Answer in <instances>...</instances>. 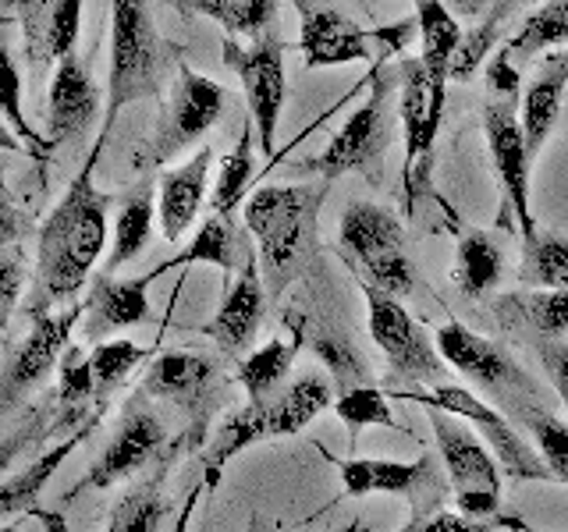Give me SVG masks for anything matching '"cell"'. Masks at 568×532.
<instances>
[{
	"label": "cell",
	"mask_w": 568,
	"mask_h": 532,
	"mask_svg": "<svg viewBox=\"0 0 568 532\" xmlns=\"http://www.w3.org/2000/svg\"><path fill=\"white\" fill-rule=\"evenodd\" d=\"M29 514H36V519H40V525H43L47 532H71L61 511H40V508H36V511H29Z\"/></svg>",
	"instance_id": "cell-49"
},
{
	"label": "cell",
	"mask_w": 568,
	"mask_h": 532,
	"mask_svg": "<svg viewBox=\"0 0 568 532\" xmlns=\"http://www.w3.org/2000/svg\"><path fill=\"white\" fill-rule=\"evenodd\" d=\"M484 135H487L497 185H501V195H505V209L511 213V221L526 242L537 235V221H532V206H529V160L532 156L523 135V121L515 114V100H501L487 93Z\"/></svg>",
	"instance_id": "cell-16"
},
{
	"label": "cell",
	"mask_w": 568,
	"mask_h": 532,
	"mask_svg": "<svg viewBox=\"0 0 568 532\" xmlns=\"http://www.w3.org/2000/svg\"><path fill=\"white\" fill-rule=\"evenodd\" d=\"M146 348L135 341H97L89 348V359H93V372H97V398L103 405H111L114 390L132 377L139 362H146Z\"/></svg>",
	"instance_id": "cell-40"
},
{
	"label": "cell",
	"mask_w": 568,
	"mask_h": 532,
	"mask_svg": "<svg viewBox=\"0 0 568 532\" xmlns=\"http://www.w3.org/2000/svg\"><path fill=\"white\" fill-rule=\"evenodd\" d=\"M331 182L316 185H263L245 200V227L256 242L266 295L284 298L298 274H306L320 248V209Z\"/></svg>",
	"instance_id": "cell-2"
},
{
	"label": "cell",
	"mask_w": 568,
	"mask_h": 532,
	"mask_svg": "<svg viewBox=\"0 0 568 532\" xmlns=\"http://www.w3.org/2000/svg\"><path fill=\"white\" fill-rule=\"evenodd\" d=\"M426 419L434 426L455 508L462 514H473V519L501 514V461H497V454L479 443L466 419L440 412V408H426Z\"/></svg>",
	"instance_id": "cell-9"
},
{
	"label": "cell",
	"mask_w": 568,
	"mask_h": 532,
	"mask_svg": "<svg viewBox=\"0 0 568 532\" xmlns=\"http://www.w3.org/2000/svg\"><path fill=\"white\" fill-rule=\"evenodd\" d=\"M434 341L444 355V362L458 369L462 377H469L476 387H484L487 395L508 401L515 412L529 401H540V380H532L505 348H497L476 330L462 324H444Z\"/></svg>",
	"instance_id": "cell-15"
},
{
	"label": "cell",
	"mask_w": 568,
	"mask_h": 532,
	"mask_svg": "<svg viewBox=\"0 0 568 532\" xmlns=\"http://www.w3.org/2000/svg\"><path fill=\"white\" fill-rule=\"evenodd\" d=\"M245 259H248V253H245V245L239 242L235 227H231V217H224V213H213V217H206L200 224L195 238L185 245V253L164 259V263L153 266V270L142 274V277L153 284L156 277H164L171 270H182V266H192V263H210V266H217V270H224L231 277L235 270H242Z\"/></svg>",
	"instance_id": "cell-26"
},
{
	"label": "cell",
	"mask_w": 568,
	"mask_h": 532,
	"mask_svg": "<svg viewBox=\"0 0 568 532\" xmlns=\"http://www.w3.org/2000/svg\"><path fill=\"white\" fill-rule=\"evenodd\" d=\"M484 82H487V93L490 96H501V100H515L519 103L523 93V75H519V64H515L505 50H497L494 58L484 68Z\"/></svg>",
	"instance_id": "cell-47"
},
{
	"label": "cell",
	"mask_w": 568,
	"mask_h": 532,
	"mask_svg": "<svg viewBox=\"0 0 568 532\" xmlns=\"http://www.w3.org/2000/svg\"><path fill=\"white\" fill-rule=\"evenodd\" d=\"M164 443H168L164 422L153 412L150 398L135 390V398L124 405V412H121L118 433L97 454L93 466L82 472L79 483L64 490V501H71V497H79L85 490H106V487L124 483V479H132L135 472L146 469L150 461L160 458Z\"/></svg>",
	"instance_id": "cell-14"
},
{
	"label": "cell",
	"mask_w": 568,
	"mask_h": 532,
	"mask_svg": "<svg viewBox=\"0 0 568 532\" xmlns=\"http://www.w3.org/2000/svg\"><path fill=\"white\" fill-rule=\"evenodd\" d=\"M515 277L523 288H568V242L561 235L537 231L532 238H526Z\"/></svg>",
	"instance_id": "cell-37"
},
{
	"label": "cell",
	"mask_w": 568,
	"mask_h": 532,
	"mask_svg": "<svg viewBox=\"0 0 568 532\" xmlns=\"http://www.w3.org/2000/svg\"><path fill=\"white\" fill-rule=\"evenodd\" d=\"M398 79H402L398 117H402V135H405L402 182H405V200L413 203V174H416L419 160H423V164L430 160L448 93H437V89H434L430 71H426L423 58H405L398 64Z\"/></svg>",
	"instance_id": "cell-19"
},
{
	"label": "cell",
	"mask_w": 568,
	"mask_h": 532,
	"mask_svg": "<svg viewBox=\"0 0 568 532\" xmlns=\"http://www.w3.org/2000/svg\"><path fill=\"white\" fill-rule=\"evenodd\" d=\"M253 132H256V121L248 117L242 124V135L235 142V150L221 160L217 182H213V195H210L213 213H224V217H231L235 206L242 203L245 188L253 185V174H256V167H253Z\"/></svg>",
	"instance_id": "cell-38"
},
{
	"label": "cell",
	"mask_w": 568,
	"mask_h": 532,
	"mask_svg": "<svg viewBox=\"0 0 568 532\" xmlns=\"http://www.w3.org/2000/svg\"><path fill=\"white\" fill-rule=\"evenodd\" d=\"M390 398H405L416 401L423 408H440V412H452L458 419L473 422L484 440L490 443V451L501 461V472L511 479V483H550V469L540 458L537 448H529L523 440V433L515 426L490 408L484 398H476L473 390L455 387V383H437V387H413V390H390Z\"/></svg>",
	"instance_id": "cell-8"
},
{
	"label": "cell",
	"mask_w": 568,
	"mask_h": 532,
	"mask_svg": "<svg viewBox=\"0 0 568 532\" xmlns=\"http://www.w3.org/2000/svg\"><path fill=\"white\" fill-rule=\"evenodd\" d=\"M306 348L302 345V337L288 330V337H274V341H266L263 348L248 351L245 359L239 362V372L235 380L245 387L248 401H263V398H274L284 377L292 372L295 366V355Z\"/></svg>",
	"instance_id": "cell-33"
},
{
	"label": "cell",
	"mask_w": 568,
	"mask_h": 532,
	"mask_svg": "<svg viewBox=\"0 0 568 532\" xmlns=\"http://www.w3.org/2000/svg\"><path fill=\"white\" fill-rule=\"evenodd\" d=\"M501 514L494 519H473V514H455V511H434V514H416L402 532H497Z\"/></svg>",
	"instance_id": "cell-44"
},
{
	"label": "cell",
	"mask_w": 568,
	"mask_h": 532,
	"mask_svg": "<svg viewBox=\"0 0 568 532\" xmlns=\"http://www.w3.org/2000/svg\"><path fill=\"white\" fill-rule=\"evenodd\" d=\"M18 25H22L26 58L43 68L75 53L82 29V0H18Z\"/></svg>",
	"instance_id": "cell-23"
},
{
	"label": "cell",
	"mask_w": 568,
	"mask_h": 532,
	"mask_svg": "<svg viewBox=\"0 0 568 532\" xmlns=\"http://www.w3.org/2000/svg\"><path fill=\"white\" fill-rule=\"evenodd\" d=\"M565 85H568V75L550 64H540L537 79L526 85L519 121H523L529 156H540L547 135L555 132L558 114H561V100H565Z\"/></svg>",
	"instance_id": "cell-32"
},
{
	"label": "cell",
	"mask_w": 568,
	"mask_h": 532,
	"mask_svg": "<svg viewBox=\"0 0 568 532\" xmlns=\"http://www.w3.org/2000/svg\"><path fill=\"white\" fill-rule=\"evenodd\" d=\"M85 316V301L82 306H71L64 313H43L32 316V327L22 337V345H14L8 351V366H4V380H0V398H4V412L18 401H26L36 387H40L53 369L61 366L64 351L71 345V330L82 324Z\"/></svg>",
	"instance_id": "cell-18"
},
{
	"label": "cell",
	"mask_w": 568,
	"mask_h": 532,
	"mask_svg": "<svg viewBox=\"0 0 568 532\" xmlns=\"http://www.w3.org/2000/svg\"><path fill=\"white\" fill-rule=\"evenodd\" d=\"M210 167H213V150L200 146L192 160L182 167H171L160 174L156 185V227L168 242H178L200 217V206L206 203L210 188Z\"/></svg>",
	"instance_id": "cell-24"
},
{
	"label": "cell",
	"mask_w": 568,
	"mask_h": 532,
	"mask_svg": "<svg viewBox=\"0 0 568 532\" xmlns=\"http://www.w3.org/2000/svg\"><path fill=\"white\" fill-rule=\"evenodd\" d=\"M537 359H540L544 377L550 380V387L558 390L561 405L568 408V341H561V337H540Z\"/></svg>",
	"instance_id": "cell-46"
},
{
	"label": "cell",
	"mask_w": 568,
	"mask_h": 532,
	"mask_svg": "<svg viewBox=\"0 0 568 532\" xmlns=\"http://www.w3.org/2000/svg\"><path fill=\"white\" fill-rule=\"evenodd\" d=\"M100 419H89L85 426H79L75 433L64 437L61 443H53V448H47L36 461H29V466L22 472H14L8 475V483H4V497H0V508H4V519H14V514H22V511H36V501H40V493L47 490L50 483V475L58 472L64 466V458L79 448V443L93 433V426Z\"/></svg>",
	"instance_id": "cell-28"
},
{
	"label": "cell",
	"mask_w": 568,
	"mask_h": 532,
	"mask_svg": "<svg viewBox=\"0 0 568 532\" xmlns=\"http://www.w3.org/2000/svg\"><path fill=\"white\" fill-rule=\"evenodd\" d=\"M298 11V50L306 68H337L352 61L387 58L405 50L408 40L419 32V18H402L384 29H363L348 14L324 4V0H292Z\"/></svg>",
	"instance_id": "cell-6"
},
{
	"label": "cell",
	"mask_w": 568,
	"mask_h": 532,
	"mask_svg": "<svg viewBox=\"0 0 568 532\" xmlns=\"http://www.w3.org/2000/svg\"><path fill=\"white\" fill-rule=\"evenodd\" d=\"M544 64L558 68V71H565V75H568V47H565V50H550V53H544Z\"/></svg>",
	"instance_id": "cell-51"
},
{
	"label": "cell",
	"mask_w": 568,
	"mask_h": 532,
	"mask_svg": "<svg viewBox=\"0 0 568 532\" xmlns=\"http://www.w3.org/2000/svg\"><path fill=\"white\" fill-rule=\"evenodd\" d=\"M501 327H526L537 337L568 334V288H523L494 298Z\"/></svg>",
	"instance_id": "cell-27"
},
{
	"label": "cell",
	"mask_w": 568,
	"mask_h": 532,
	"mask_svg": "<svg viewBox=\"0 0 568 532\" xmlns=\"http://www.w3.org/2000/svg\"><path fill=\"white\" fill-rule=\"evenodd\" d=\"M331 532H352V529H331Z\"/></svg>",
	"instance_id": "cell-54"
},
{
	"label": "cell",
	"mask_w": 568,
	"mask_h": 532,
	"mask_svg": "<svg viewBox=\"0 0 568 532\" xmlns=\"http://www.w3.org/2000/svg\"><path fill=\"white\" fill-rule=\"evenodd\" d=\"M334 380L324 377V372H306V377L292 380L284 390H277L274 398H263V401H248L239 412H231L217 433H213L210 448L200 454L203 461V490L213 493L221 487V475L227 469L231 458H239L245 448L263 440H274V437H295L302 433L306 426L327 412L334 405Z\"/></svg>",
	"instance_id": "cell-3"
},
{
	"label": "cell",
	"mask_w": 568,
	"mask_h": 532,
	"mask_svg": "<svg viewBox=\"0 0 568 532\" xmlns=\"http://www.w3.org/2000/svg\"><path fill=\"white\" fill-rule=\"evenodd\" d=\"M337 472H342V493L345 497H369V493H390L405 497L416 514H434L444 501V479L434 458L416 461H390V458H334L327 454Z\"/></svg>",
	"instance_id": "cell-17"
},
{
	"label": "cell",
	"mask_w": 568,
	"mask_h": 532,
	"mask_svg": "<svg viewBox=\"0 0 568 532\" xmlns=\"http://www.w3.org/2000/svg\"><path fill=\"white\" fill-rule=\"evenodd\" d=\"M106 142L97 139L93 153H89L85 167L71 177V185L50 209V217L40 227L36 238V277L32 291L26 298V316L53 313L64 301L75 298L89 274H93L97 259L106 248V209H111V195L97 188V160Z\"/></svg>",
	"instance_id": "cell-1"
},
{
	"label": "cell",
	"mask_w": 568,
	"mask_h": 532,
	"mask_svg": "<svg viewBox=\"0 0 568 532\" xmlns=\"http://www.w3.org/2000/svg\"><path fill=\"white\" fill-rule=\"evenodd\" d=\"M168 472H171V458L164 454L156 461L153 475H146L142 483H135L118 501L106 532H160V525H164V519L171 514V501L164 493Z\"/></svg>",
	"instance_id": "cell-31"
},
{
	"label": "cell",
	"mask_w": 568,
	"mask_h": 532,
	"mask_svg": "<svg viewBox=\"0 0 568 532\" xmlns=\"http://www.w3.org/2000/svg\"><path fill=\"white\" fill-rule=\"evenodd\" d=\"M146 288H150L146 277L118 280L114 274H100L85 295V316H82L85 341H106L111 334L150 319Z\"/></svg>",
	"instance_id": "cell-25"
},
{
	"label": "cell",
	"mask_w": 568,
	"mask_h": 532,
	"mask_svg": "<svg viewBox=\"0 0 568 532\" xmlns=\"http://www.w3.org/2000/svg\"><path fill=\"white\" fill-rule=\"evenodd\" d=\"M416 18H419V40H423V64L430 71V82L437 93H448L452 79V58L462 43V25L448 11L444 0H416Z\"/></svg>",
	"instance_id": "cell-29"
},
{
	"label": "cell",
	"mask_w": 568,
	"mask_h": 532,
	"mask_svg": "<svg viewBox=\"0 0 568 532\" xmlns=\"http://www.w3.org/2000/svg\"><path fill=\"white\" fill-rule=\"evenodd\" d=\"M337 408V419L348 426L352 437H359L366 426H384V430H398L395 416H390V405H387V395L377 387V383H363V387H352V390H342L334 401Z\"/></svg>",
	"instance_id": "cell-41"
},
{
	"label": "cell",
	"mask_w": 568,
	"mask_h": 532,
	"mask_svg": "<svg viewBox=\"0 0 568 532\" xmlns=\"http://www.w3.org/2000/svg\"><path fill=\"white\" fill-rule=\"evenodd\" d=\"M200 501V487H195L192 493H189V501H185V508H182V519H178V525H174V532H185V525H189V514H192V504Z\"/></svg>",
	"instance_id": "cell-52"
},
{
	"label": "cell",
	"mask_w": 568,
	"mask_h": 532,
	"mask_svg": "<svg viewBox=\"0 0 568 532\" xmlns=\"http://www.w3.org/2000/svg\"><path fill=\"white\" fill-rule=\"evenodd\" d=\"M366 313H369V337L381 348L387 362V390H413V387H437L448 383V362L437 348V341L426 337V330L402 306V298L384 295L363 284Z\"/></svg>",
	"instance_id": "cell-7"
},
{
	"label": "cell",
	"mask_w": 568,
	"mask_h": 532,
	"mask_svg": "<svg viewBox=\"0 0 568 532\" xmlns=\"http://www.w3.org/2000/svg\"><path fill=\"white\" fill-rule=\"evenodd\" d=\"M284 50H288V43L281 40L277 29L256 35L253 43H242L239 35H227L224 40V64L242 82V93L248 100V117L256 121V142L271 164H274V139L284 111V96H288V85H284Z\"/></svg>",
	"instance_id": "cell-11"
},
{
	"label": "cell",
	"mask_w": 568,
	"mask_h": 532,
	"mask_svg": "<svg viewBox=\"0 0 568 532\" xmlns=\"http://www.w3.org/2000/svg\"><path fill=\"white\" fill-rule=\"evenodd\" d=\"M501 277H505V253L487 231H473V235L458 242L452 280L462 295L484 298L501 284Z\"/></svg>",
	"instance_id": "cell-34"
},
{
	"label": "cell",
	"mask_w": 568,
	"mask_h": 532,
	"mask_svg": "<svg viewBox=\"0 0 568 532\" xmlns=\"http://www.w3.org/2000/svg\"><path fill=\"white\" fill-rule=\"evenodd\" d=\"M171 4L185 14L210 18L239 40H256L277 22V0H171Z\"/></svg>",
	"instance_id": "cell-35"
},
{
	"label": "cell",
	"mask_w": 568,
	"mask_h": 532,
	"mask_svg": "<svg viewBox=\"0 0 568 532\" xmlns=\"http://www.w3.org/2000/svg\"><path fill=\"white\" fill-rule=\"evenodd\" d=\"M245 532H266V519H263L260 511L248 514V525H245Z\"/></svg>",
	"instance_id": "cell-53"
},
{
	"label": "cell",
	"mask_w": 568,
	"mask_h": 532,
	"mask_svg": "<svg viewBox=\"0 0 568 532\" xmlns=\"http://www.w3.org/2000/svg\"><path fill=\"white\" fill-rule=\"evenodd\" d=\"M0 64H4V85H0V96H4V121H8V129L18 132V139L26 142V153L32 160H47L50 150H47V135H40L29 124L26 111H22V71H18L14 58H11V50L0 53Z\"/></svg>",
	"instance_id": "cell-42"
},
{
	"label": "cell",
	"mask_w": 568,
	"mask_h": 532,
	"mask_svg": "<svg viewBox=\"0 0 568 532\" xmlns=\"http://www.w3.org/2000/svg\"><path fill=\"white\" fill-rule=\"evenodd\" d=\"M284 327L302 337V345H310L320 362L331 369V380L337 387V395L352 387L373 383V372L366 355L359 351V345L352 341V334L345 327H337L331 316L324 313H302V309H288L284 313Z\"/></svg>",
	"instance_id": "cell-22"
},
{
	"label": "cell",
	"mask_w": 568,
	"mask_h": 532,
	"mask_svg": "<svg viewBox=\"0 0 568 532\" xmlns=\"http://www.w3.org/2000/svg\"><path fill=\"white\" fill-rule=\"evenodd\" d=\"M164 40L153 25L146 0H114L111 4V71H106V117L100 139L106 142L118 114L139 100L160 93L164 75Z\"/></svg>",
	"instance_id": "cell-4"
},
{
	"label": "cell",
	"mask_w": 568,
	"mask_h": 532,
	"mask_svg": "<svg viewBox=\"0 0 568 532\" xmlns=\"http://www.w3.org/2000/svg\"><path fill=\"white\" fill-rule=\"evenodd\" d=\"M153 221H156V192L150 182H142L129 200L121 203L114 217V245H111V256L103 263V274H118L121 266H129L135 256L146 253Z\"/></svg>",
	"instance_id": "cell-30"
},
{
	"label": "cell",
	"mask_w": 568,
	"mask_h": 532,
	"mask_svg": "<svg viewBox=\"0 0 568 532\" xmlns=\"http://www.w3.org/2000/svg\"><path fill=\"white\" fill-rule=\"evenodd\" d=\"M97 114H100V85L75 53H68L64 61H58V71H53L47 93V132H43L47 150L53 153L64 142L79 139Z\"/></svg>",
	"instance_id": "cell-21"
},
{
	"label": "cell",
	"mask_w": 568,
	"mask_h": 532,
	"mask_svg": "<svg viewBox=\"0 0 568 532\" xmlns=\"http://www.w3.org/2000/svg\"><path fill=\"white\" fill-rule=\"evenodd\" d=\"M515 416H519V422L532 433V440H537V451L547 461L550 475H555L558 483H568V422L550 416L537 401L523 405Z\"/></svg>",
	"instance_id": "cell-39"
},
{
	"label": "cell",
	"mask_w": 568,
	"mask_h": 532,
	"mask_svg": "<svg viewBox=\"0 0 568 532\" xmlns=\"http://www.w3.org/2000/svg\"><path fill=\"white\" fill-rule=\"evenodd\" d=\"M523 0H455V8L462 14H484V11H505L511 14V8H519Z\"/></svg>",
	"instance_id": "cell-48"
},
{
	"label": "cell",
	"mask_w": 568,
	"mask_h": 532,
	"mask_svg": "<svg viewBox=\"0 0 568 532\" xmlns=\"http://www.w3.org/2000/svg\"><path fill=\"white\" fill-rule=\"evenodd\" d=\"M363 4H377V0H363Z\"/></svg>",
	"instance_id": "cell-55"
},
{
	"label": "cell",
	"mask_w": 568,
	"mask_h": 532,
	"mask_svg": "<svg viewBox=\"0 0 568 532\" xmlns=\"http://www.w3.org/2000/svg\"><path fill=\"white\" fill-rule=\"evenodd\" d=\"M150 401H171L189 416V443L206 440V426L224 398V377L213 359L195 351H164L135 387Z\"/></svg>",
	"instance_id": "cell-12"
},
{
	"label": "cell",
	"mask_w": 568,
	"mask_h": 532,
	"mask_svg": "<svg viewBox=\"0 0 568 532\" xmlns=\"http://www.w3.org/2000/svg\"><path fill=\"white\" fill-rule=\"evenodd\" d=\"M26 280H29V266H26L22 248L8 245L4 248V266H0V313H4V324H8L14 306H18V295H22Z\"/></svg>",
	"instance_id": "cell-45"
},
{
	"label": "cell",
	"mask_w": 568,
	"mask_h": 532,
	"mask_svg": "<svg viewBox=\"0 0 568 532\" xmlns=\"http://www.w3.org/2000/svg\"><path fill=\"white\" fill-rule=\"evenodd\" d=\"M266 284H263V270H260V256L248 253V259L242 263L239 277L224 288V298L213 319L203 327V334L217 345L224 355H242L253 337L263 327V313H266Z\"/></svg>",
	"instance_id": "cell-20"
},
{
	"label": "cell",
	"mask_w": 568,
	"mask_h": 532,
	"mask_svg": "<svg viewBox=\"0 0 568 532\" xmlns=\"http://www.w3.org/2000/svg\"><path fill=\"white\" fill-rule=\"evenodd\" d=\"M501 525L508 532H540L537 525H529L526 519H519V514H508V511H501Z\"/></svg>",
	"instance_id": "cell-50"
},
{
	"label": "cell",
	"mask_w": 568,
	"mask_h": 532,
	"mask_svg": "<svg viewBox=\"0 0 568 532\" xmlns=\"http://www.w3.org/2000/svg\"><path fill=\"white\" fill-rule=\"evenodd\" d=\"M227 111V89L221 82H213L200 71H192L185 61L178 64V75L171 85V96L164 103L156 121V132L150 139V153L142 164L146 167H164L174 156H182L185 150L200 146L206 132L221 121Z\"/></svg>",
	"instance_id": "cell-10"
},
{
	"label": "cell",
	"mask_w": 568,
	"mask_h": 532,
	"mask_svg": "<svg viewBox=\"0 0 568 532\" xmlns=\"http://www.w3.org/2000/svg\"><path fill=\"white\" fill-rule=\"evenodd\" d=\"M501 22H505V11H487L484 22L462 35V43L452 58V79L469 82L479 68H487V61L494 58L497 35H501Z\"/></svg>",
	"instance_id": "cell-43"
},
{
	"label": "cell",
	"mask_w": 568,
	"mask_h": 532,
	"mask_svg": "<svg viewBox=\"0 0 568 532\" xmlns=\"http://www.w3.org/2000/svg\"><path fill=\"white\" fill-rule=\"evenodd\" d=\"M390 89H395V79L384 75L381 68L373 71V89L366 103L345 121V129H337L324 153L302 164V171H313L320 177H327V182L348 171H366V174L381 171V160L390 139Z\"/></svg>",
	"instance_id": "cell-13"
},
{
	"label": "cell",
	"mask_w": 568,
	"mask_h": 532,
	"mask_svg": "<svg viewBox=\"0 0 568 532\" xmlns=\"http://www.w3.org/2000/svg\"><path fill=\"white\" fill-rule=\"evenodd\" d=\"M342 248L348 266H355L359 284H369L384 295L405 298L416 288L413 259L405 256V231L398 213L369 200H355L342 213Z\"/></svg>",
	"instance_id": "cell-5"
},
{
	"label": "cell",
	"mask_w": 568,
	"mask_h": 532,
	"mask_svg": "<svg viewBox=\"0 0 568 532\" xmlns=\"http://www.w3.org/2000/svg\"><path fill=\"white\" fill-rule=\"evenodd\" d=\"M568 43V0H547L544 8L532 11L523 29L501 47L515 64H526L532 58H544L555 47Z\"/></svg>",
	"instance_id": "cell-36"
}]
</instances>
